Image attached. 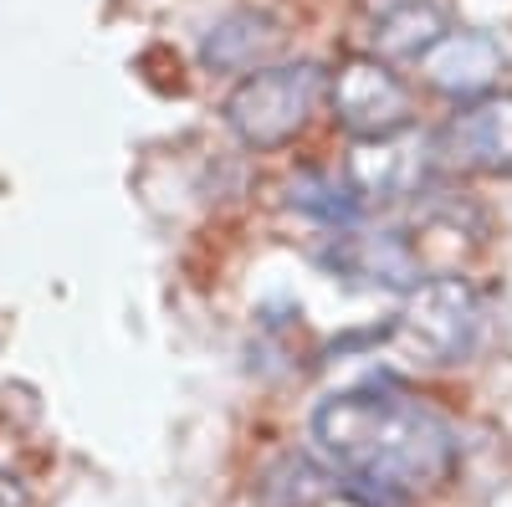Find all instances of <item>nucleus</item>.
<instances>
[{
  "instance_id": "obj_1",
  "label": "nucleus",
  "mask_w": 512,
  "mask_h": 507,
  "mask_svg": "<svg viewBox=\"0 0 512 507\" xmlns=\"http://www.w3.org/2000/svg\"><path fill=\"white\" fill-rule=\"evenodd\" d=\"M313 451L364 507H410L456 472V431L395 385L338 390L313 410Z\"/></svg>"
},
{
  "instance_id": "obj_2",
  "label": "nucleus",
  "mask_w": 512,
  "mask_h": 507,
  "mask_svg": "<svg viewBox=\"0 0 512 507\" xmlns=\"http://www.w3.org/2000/svg\"><path fill=\"white\" fill-rule=\"evenodd\" d=\"M323 98H328V72L318 62H272L236 82L221 103V118L246 149L272 154L308 129Z\"/></svg>"
},
{
  "instance_id": "obj_3",
  "label": "nucleus",
  "mask_w": 512,
  "mask_h": 507,
  "mask_svg": "<svg viewBox=\"0 0 512 507\" xmlns=\"http://www.w3.org/2000/svg\"><path fill=\"white\" fill-rule=\"evenodd\" d=\"M482 323L487 313H482L477 287L456 272H441L405 292V303L390 323V344L425 369H451L477 354Z\"/></svg>"
},
{
  "instance_id": "obj_4",
  "label": "nucleus",
  "mask_w": 512,
  "mask_h": 507,
  "mask_svg": "<svg viewBox=\"0 0 512 507\" xmlns=\"http://www.w3.org/2000/svg\"><path fill=\"white\" fill-rule=\"evenodd\" d=\"M328 103L354 139H384V134L415 129V98L405 77L374 52H354L328 72Z\"/></svg>"
},
{
  "instance_id": "obj_5",
  "label": "nucleus",
  "mask_w": 512,
  "mask_h": 507,
  "mask_svg": "<svg viewBox=\"0 0 512 507\" xmlns=\"http://www.w3.org/2000/svg\"><path fill=\"white\" fill-rule=\"evenodd\" d=\"M436 164V134L400 129L384 139H354L344 159V185L354 200H405L420 195Z\"/></svg>"
},
{
  "instance_id": "obj_6",
  "label": "nucleus",
  "mask_w": 512,
  "mask_h": 507,
  "mask_svg": "<svg viewBox=\"0 0 512 507\" xmlns=\"http://www.w3.org/2000/svg\"><path fill=\"white\" fill-rule=\"evenodd\" d=\"M436 159L466 175H512V88L461 103L436 134Z\"/></svg>"
},
{
  "instance_id": "obj_7",
  "label": "nucleus",
  "mask_w": 512,
  "mask_h": 507,
  "mask_svg": "<svg viewBox=\"0 0 512 507\" xmlns=\"http://www.w3.org/2000/svg\"><path fill=\"white\" fill-rule=\"evenodd\" d=\"M415 67L425 77V88L441 98H456V108H461V103H477V98L497 93L507 52L492 31H446Z\"/></svg>"
},
{
  "instance_id": "obj_8",
  "label": "nucleus",
  "mask_w": 512,
  "mask_h": 507,
  "mask_svg": "<svg viewBox=\"0 0 512 507\" xmlns=\"http://www.w3.org/2000/svg\"><path fill=\"white\" fill-rule=\"evenodd\" d=\"M328 267L338 277H364L369 287H415L420 251L395 231H338Z\"/></svg>"
},
{
  "instance_id": "obj_9",
  "label": "nucleus",
  "mask_w": 512,
  "mask_h": 507,
  "mask_svg": "<svg viewBox=\"0 0 512 507\" xmlns=\"http://www.w3.org/2000/svg\"><path fill=\"white\" fill-rule=\"evenodd\" d=\"M282 47V26L267 16V11H231L221 16L216 26L205 31L200 41V62L210 72H262L272 67L267 57Z\"/></svg>"
},
{
  "instance_id": "obj_10",
  "label": "nucleus",
  "mask_w": 512,
  "mask_h": 507,
  "mask_svg": "<svg viewBox=\"0 0 512 507\" xmlns=\"http://www.w3.org/2000/svg\"><path fill=\"white\" fill-rule=\"evenodd\" d=\"M446 31L451 26L436 0H390L374 16L369 41H374V57H384V62H420Z\"/></svg>"
},
{
  "instance_id": "obj_11",
  "label": "nucleus",
  "mask_w": 512,
  "mask_h": 507,
  "mask_svg": "<svg viewBox=\"0 0 512 507\" xmlns=\"http://www.w3.org/2000/svg\"><path fill=\"white\" fill-rule=\"evenodd\" d=\"M333 492H344V482H338L318 456H277L272 467L256 477V507H318L328 502Z\"/></svg>"
},
{
  "instance_id": "obj_12",
  "label": "nucleus",
  "mask_w": 512,
  "mask_h": 507,
  "mask_svg": "<svg viewBox=\"0 0 512 507\" xmlns=\"http://www.w3.org/2000/svg\"><path fill=\"white\" fill-rule=\"evenodd\" d=\"M0 507H31L26 482H21L16 472H6V467H0Z\"/></svg>"
}]
</instances>
